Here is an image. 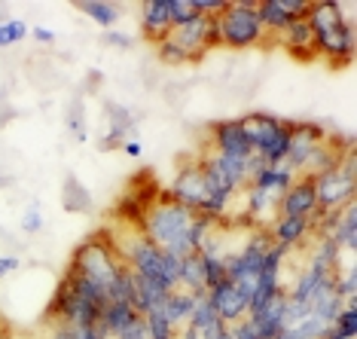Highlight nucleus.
<instances>
[{"mask_svg": "<svg viewBox=\"0 0 357 339\" xmlns=\"http://www.w3.org/2000/svg\"><path fill=\"white\" fill-rule=\"evenodd\" d=\"M348 13H351V6L336 3V0H314L305 15L314 34L318 59H327L336 68L354 59V22Z\"/></svg>", "mask_w": 357, "mask_h": 339, "instance_id": "obj_1", "label": "nucleus"}, {"mask_svg": "<svg viewBox=\"0 0 357 339\" xmlns=\"http://www.w3.org/2000/svg\"><path fill=\"white\" fill-rule=\"evenodd\" d=\"M196 220V211H190V208L177 205V202L168 196V190L159 193V199L153 202L147 208V214H144V223H141V236L153 241V245L159 248V251L177 257V260H183V257L192 254L190 248V226Z\"/></svg>", "mask_w": 357, "mask_h": 339, "instance_id": "obj_2", "label": "nucleus"}, {"mask_svg": "<svg viewBox=\"0 0 357 339\" xmlns=\"http://www.w3.org/2000/svg\"><path fill=\"white\" fill-rule=\"evenodd\" d=\"M123 269H126V263L119 260L116 245H113V232L107 226L92 232L86 241H79L74 248V254H70V266H68V272L95 281V285H101L104 290L116 281V276Z\"/></svg>", "mask_w": 357, "mask_h": 339, "instance_id": "obj_3", "label": "nucleus"}, {"mask_svg": "<svg viewBox=\"0 0 357 339\" xmlns=\"http://www.w3.org/2000/svg\"><path fill=\"white\" fill-rule=\"evenodd\" d=\"M241 126H245L250 150H254L266 165H281L284 159H287L290 123L272 116V113H248V116H241Z\"/></svg>", "mask_w": 357, "mask_h": 339, "instance_id": "obj_4", "label": "nucleus"}, {"mask_svg": "<svg viewBox=\"0 0 357 339\" xmlns=\"http://www.w3.org/2000/svg\"><path fill=\"white\" fill-rule=\"evenodd\" d=\"M259 0H229L226 10L217 15V25H220V46L229 50H250L259 46L266 40V31L259 25L257 15Z\"/></svg>", "mask_w": 357, "mask_h": 339, "instance_id": "obj_5", "label": "nucleus"}, {"mask_svg": "<svg viewBox=\"0 0 357 339\" xmlns=\"http://www.w3.org/2000/svg\"><path fill=\"white\" fill-rule=\"evenodd\" d=\"M314 181V199H318V214L327 211H342L348 202H354L357 190V168H354V150L339 159L336 168L324 172Z\"/></svg>", "mask_w": 357, "mask_h": 339, "instance_id": "obj_6", "label": "nucleus"}, {"mask_svg": "<svg viewBox=\"0 0 357 339\" xmlns=\"http://www.w3.org/2000/svg\"><path fill=\"white\" fill-rule=\"evenodd\" d=\"M208 300H211V306H214L217 318H220L226 327H232V324H238V321L248 318L254 290L245 287V285H235V281H229V278H223V281H217V285L208 290Z\"/></svg>", "mask_w": 357, "mask_h": 339, "instance_id": "obj_7", "label": "nucleus"}, {"mask_svg": "<svg viewBox=\"0 0 357 339\" xmlns=\"http://www.w3.org/2000/svg\"><path fill=\"white\" fill-rule=\"evenodd\" d=\"M177 205L190 208V211H202V205L208 202V187H205V174H202V165L199 163H190L177 172L172 190H168Z\"/></svg>", "mask_w": 357, "mask_h": 339, "instance_id": "obj_8", "label": "nucleus"}, {"mask_svg": "<svg viewBox=\"0 0 357 339\" xmlns=\"http://www.w3.org/2000/svg\"><path fill=\"white\" fill-rule=\"evenodd\" d=\"M278 217H318V199H314V181L305 174H296V181L281 193Z\"/></svg>", "mask_w": 357, "mask_h": 339, "instance_id": "obj_9", "label": "nucleus"}, {"mask_svg": "<svg viewBox=\"0 0 357 339\" xmlns=\"http://www.w3.org/2000/svg\"><path fill=\"white\" fill-rule=\"evenodd\" d=\"M324 138H327V132L318 123H290V147H287V159L284 163L299 174L305 168L308 156L318 150V144Z\"/></svg>", "mask_w": 357, "mask_h": 339, "instance_id": "obj_10", "label": "nucleus"}, {"mask_svg": "<svg viewBox=\"0 0 357 339\" xmlns=\"http://www.w3.org/2000/svg\"><path fill=\"white\" fill-rule=\"evenodd\" d=\"M104 119H107V132H104V138H101L104 150L123 147V144L128 141V135L137 128V116L116 101H104Z\"/></svg>", "mask_w": 357, "mask_h": 339, "instance_id": "obj_11", "label": "nucleus"}, {"mask_svg": "<svg viewBox=\"0 0 357 339\" xmlns=\"http://www.w3.org/2000/svg\"><path fill=\"white\" fill-rule=\"evenodd\" d=\"M284 306H287V290L275 294L272 300H266L257 312L248 315L250 327L257 330L259 339H275L278 333H284Z\"/></svg>", "mask_w": 357, "mask_h": 339, "instance_id": "obj_12", "label": "nucleus"}, {"mask_svg": "<svg viewBox=\"0 0 357 339\" xmlns=\"http://www.w3.org/2000/svg\"><path fill=\"white\" fill-rule=\"evenodd\" d=\"M211 138H214L217 153H229V156H250V153H254L250 150V141L245 135L241 119H223V123H214Z\"/></svg>", "mask_w": 357, "mask_h": 339, "instance_id": "obj_13", "label": "nucleus"}, {"mask_svg": "<svg viewBox=\"0 0 357 339\" xmlns=\"http://www.w3.org/2000/svg\"><path fill=\"white\" fill-rule=\"evenodd\" d=\"M172 10H168V0H147L141 13V31L144 37L150 40L153 46L162 43L168 34H172Z\"/></svg>", "mask_w": 357, "mask_h": 339, "instance_id": "obj_14", "label": "nucleus"}, {"mask_svg": "<svg viewBox=\"0 0 357 339\" xmlns=\"http://www.w3.org/2000/svg\"><path fill=\"white\" fill-rule=\"evenodd\" d=\"M281 40H284V46H287V52L294 55V59H299V61H314V59H318L312 25H308L305 19H294V22H290V28L281 34Z\"/></svg>", "mask_w": 357, "mask_h": 339, "instance_id": "obj_15", "label": "nucleus"}, {"mask_svg": "<svg viewBox=\"0 0 357 339\" xmlns=\"http://www.w3.org/2000/svg\"><path fill=\"white\" fill-rule=\"evenodd\" d=\"M314 229V217H275V223L269 226V236L275 245H284V248H294L299 245L308 232Z\"/></svg>", "mask_w": 357, "mask_h": 339, "instance_id": "obj_16", "label": "nucleus"}, {"mask_svg": "<svg viewBox=\"0 0 357 339\" xmlns=\"http://www.w3.org/2000/svg\"><path fill=\"white\" fill-rule=\"evenodd\" d=\"M296 181V172L290 168L287 163H281V165H259L254 174H250V187H257V190H269V193H281L290 187V183Z\"/></svg>", "mask_w": 357, "mask_h": 339, "instance_id": "obj_17", "label": "nucleus"}, {"mask_svg": "<svg viewBox=\"0 0 357 339\" xmlns=\"http://www.w3.org/2000/svg\"><path fill=\"white\" fill-rule=\"evenodd\" d=\"M168 294H172V290H168V287H162V285H156V281H150V278H141V276H135L132 309H135L137 315L156 312V309H162V306H165Z\"/></svg>", "mask_w": 357, "mask_h": 339, "instance_id": "obj_18", "label": "nucleus"}, {"mask_svg": "<svg viewBox=\"0 0 357 339\" xmlns=\"http://www.w3.org/2000/svg\"><path fill=\"white\" fill-rule=\"evenodd\" d=\"M196 296L199 294H190V290H183V287H174L172 294H168L165 306H162V312H165V318L172 321V327L177 330V333H181V330L186 327V321H190L192 306H196Z\"/></svg>", "mask_w": 357, "mask_h": 339, "instance_id": "obj_19", "label": "nucleus"}, {"mask_svg": "<svg viewBox=\"0 0 357 339\" xmlns=\"http://www.w3.org/2000/svg\"><path fill=\"white\" fill-rule=\"evenodd\" d=\"M61 208L68 214H89L92 211V193L77 174L64 177V187H61Z\"/></svg>", "mask_w": 357, "mask_h": 339, "instance_id": "obj_20", "label": "nucleus"}, {"mask_svg": "<svg viewBox=\"0 0 357 339\" xmlns=\"http://www.w3.org/2000/svg\"><path fill=\"white\" fill-rule=\"evenodd\" d=\"M257 15H259V25H263L266 37H269V34L281 37L284 31L290 28V22H294L278 0H259V3H257Z\"/></svg>", "mask_w": 357, "mask_h": 339, "instance_id": "obj_21", "label": "nucleus"}, {"mask_svg": "<svg viewBox=\"0 0 357 339\" xmlns=\"http://www.w3.org/2000/svg\"><path fill=\"white\" fill-rule=\"evenodd\" d=\"M333 241H336L339 251L354 254V248H357V205L354 202H348L342 211H339V223H336V232H333Z\"/></svg>", "mask_w": 357, "mask_h": 339, "instance_id": "obj_22", "label": "nucleus"}, {"mask_svg": "<svg viewBox=\"0 0 357 339\" xmlns=\"http://www.w3.org/2000/svg\"><path fill=\"white\" fill-rule=\"evenodd\" d=\"M135 318H137V312H135L128 303H107V306H104V312H101V321H98V324H101L104 333L113 339V336L123 333V330L132 324Z\"/></svg>", "mask_w": 357, "mask_h": 339, "instance_id": "obj_23", "label": "nucleus"}, {"mask_svg": "<svg viewBox=\"0 0 357 339\" xmlns=\"http://www.w3.org/2000/svg\"><path fill=\"white\" fill-rule=\"evenodd\" d=\"M181 287L190 294H208V281H205V266H202L199 254H190L181 260Z\"/></svg>", "mask_w": 357, "mask_h": 339, "instance_id": "obj_24", "label": "nucleus"}, {"mask_svg": "<svg viewBox=\"0 0 357 339\" xmlns=\"http://www.w3.org/2000/svg\"><path fill=\"white\" fill-rule=\"evenodd\" d=\"M77 10L83 15H89L95 25H101L107 31H113V25H116L119 15H123V10H119L116 3H104V0H92V3L86 0V3H77Z\"/></svg>", "mask_w": 357, "mask_h": 339, "instance_id": "obj_25", "label": "nucleus"}, {"mask_svg": "<svg viewBox=\"0 0 357 339\" xmlns=\"http://www.w3.org/2000/svg\"><path fill=\"white\" fill-rule=\"evenodd\" d=\"M144 318V324H147V336L150 339H174L177 336V330L172 327V321L165 318V312L156 309V312H147V315H141Z\"/></svg>", "mask_w": 357, "mask_h": 339, "instance_id": "obj_26", "label": "nucleus"}, {"mask_svg": "<svg viewBox=\"0 0 357 339\" xmlns=\"http://www.w3.org/2000/svg\"><path fill=\"white\" fill-rule=\"evenodd\" d=\"M333 330H336L342 339H354L357 336V306L354 303L342 306V312H339L336 321H333Z\"/></svg>", "mask_w": 357, "mask_h": 339, "instance_id": "obj_27", "label": "nucleus"}, {"mask_svg": "<svg viewBox=\"0 0 357 339\" xmlns=\"http://www.w3.org/2000/svg\"><path fill=\"white\" fill-rule=\"evenodd\" d=\"M156 55H159V59L165 61V64H192V59L181 50V46L174 43L172 37H165L162 43H156Z\"/></svg>", "mask_w": 357, "mask_h": 339, "instance_id": "obj_28", "label": "nucleus"}, {"mask_svg": "<svg viewBox=\"0 0 357 339\" xmlns=\"http://www.w3.org/2000/svg\"><path fill=\"white\" fill-rule=\"evenodd\" d=\"M25 34H28V25H25V22H19V19L0 22V50H6V46L19 43V40L25 37Z\"/></svg>", "mask_w": 357, "mask_h": 339, "instance_id": "obj_29", "label": "nucleus"}, {"mask_svg": "<svg viewBox=\"0 0 357 339\" xmlns=\"http://www.w3.org/2000/svg\"><path fill=\"white\" fill-rule=\"evenodd\" d=\"M168 10H172V25L181 28L190 19H196V10H192V0H168Z\"/></svg>", "mask_w": 357, "mask_h": 339, "instance_id": "obj_30", "label": "nucleus"}, {"mask_svg": "<svg viewBox=\"0 0 357 339\" xmlns=\"http://www.w3.org/2000/svg\"><path fill=\"white\" fill-rule=\"evenodd\" d=\"M202 257V254H199ZM202 266H205V281H208V290L217 285V281L226 278V266L223 260H214V257H202Z\"/></svg>", "mask_w": 357, "mask_h": 339, "instance_id": "obj_31", "label": "nucleus"}, {"mask_svg": "<svg viewBox=\"0 0 357 339\" xmlns=\"http://www.w3.org/2000/svg\"><path fill=\"white\" fill-rule=\"evenodd\" d=\"M22 229H25L28 236H34V232L43 229V214H40V205H37V202H31L28 214L22 217Z\"/></svg>", "mask_w": 357, "mask_h": 339, "instance_id": "obj_32", "label": "nucleus"}, {"mask_svg": "<svg viewBox=\"0 0 357 339\" xmlns=\"http://www.w3.org/2000/svg\"><path fill=\"white\" fill-rule=\"evenodd\" d=\"M116 339H150V336H147V324H144L141 315H137V318H135L132 324H128Z\"/></svg>", "mask_w": 357, "mask_h": 339, "instance_id": "obj_33", "label": "nucleus"}, {"mask_svg": "<svg viewBox=\"0 0 357 339\" xmlns=\"http://www.w3.org/2000/svg\"><path fill=\"white\" fill-rule=\"evenodd\" d=\"M104 43H107V46H116V50H132V46H135V37L123 34V31H107V34H104Z\"/></svg>", "mask_w": 357, "mask_h": 339, "instance_id": "obj_34", "label": "nucleus"}, {"mask_svg": "<svg viewBox=\"0 0 357 339\" xmlns=\"http://www.w3.org/2000/svg\"><path fill=\"white\" fill-rule=\"evenodd\" d=\"M229 333H232V339H259L257 336V330L250 327V321L245 318V321H238V324H232L229 327Z\"/></svg>", "mask_w": 357, "mask_h": 339, "instance_id": "obj_35", "label": "nucleus"}, {"mask_svg": "<svg viewBox=\"0 0 357 339\" xmlns=\"http://www.w3.org/2000/svg\"><path fill=\"white\" fill-rule=\"evenodd\" d=\"M19 257H0V278H3V276H10V272H15V269H19Z\"/></svg>", "mask_w": 357, "mask_h": 339, "instance_id": "obj_36", "label": "nucleus"}, {"mask_svg": "<svg viewBox=\"0 0 357 339\" xmlns=\"http://www.w3.org/2000/svg\"><path fill=\"white\" fill-rule=\"evenodd\" d=\"M31 34H34L37 43H55V34H52L50 28H43V25H37L34 31H31Z\"/></svg>", "mask_w": 357, "mask_h": 339, "instance_id": "obj_37", "label": "nucleus"}, {"mask_svg": "<svg viewBox=\"0 0 357 339\" xmlns=\"http://www.w3.org/2000/svg\"><path fill=\"white\" fill-rule=\"evenodd\" d=\"M123 150H126V156H132V159H137V156H141V141H135V138H128L126 144H123Z\"/></svg>", "mask_w": 357, "mask_h": 339, "instance_id": "obj_38", "label": "nucleus"}, {"mask_svg": "<svg viewBox=\"0 0 357 339\" xmlns=\"http://www.w3.org/2000/svg\"><path fill=\"white\" fill-rule=\"evenodd\" d=\"M50 339H74V336H70V330H68V327L52 324V333H50Z\"/></svg>", "mask_w": 357, "mask_h": 339, "instance_id": "obj_39", "label": "nucleus"}, {"mask_svg": "<svg viewBox=\"0 0 357 339\" xmlns=\"http://www.w3.org/2000/svg\"><path fill=\"white\" fill-rule=\"evenodd\" d=\"M174 339H199V336H196V333H192V330H190V327H183V330H181V333H177V336H174Z\"/></svg>", "mask_w": 357, "mask_h": 339, "instance_id": "obj_40", "label": "nucleus"}, {"mask_svg": "<svg viewBox=\"0 0 357 339\" xmlns=\"http://www.w3.org/2000/svg\"><path fill=\"white\" fill-rule=\"evenodd\" d=\"M0 330H3V321H0Z\"/></svg>", "mask_w": 357, "mask_h": 339, "instance_id": "obj_41", "label": "nucleus"}]
</instances>
